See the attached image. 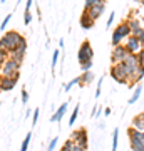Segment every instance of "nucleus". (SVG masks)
Returning a JSON list of instances; mask_svg holds the SVG:
<instances>
[{"label":"nucleus","instance_id":"obj_29","mask_svg":"<svg viewBox=\"0 0 144 151\" xmlns=\"http://www.w3.org/2000/svg\"><path fill=\"white\" fill-rule=\"evenodd\" d=\"M72 146H74V141H72V139L69 138V139H67V141L64 143V146H62V150H64V151H70V150H72Z\"/></svg>","mask_w":144,"mask_h":151},{"label":"nucleus","instance_id":"obj_8","mask_svg":"<svg viewBox=\"0 0 144 151\" xmlns=\"http://www.w3.org/2000/svg\"><path fill=\"white\" fill-rule=\"evenodd\" d=\"M70 139L74 141L75 145L82 146L84 150H87V148H89V134H87V129H85V128H80V129L72 131Z\"/></svg>","mask_w":144,"mask_h":151},{"label":"nucleus","instance_id":"obj_43","mask_svg":"<svg viewBox=\"0 0 144 151\" xmlns=\"http://www.w3.org/2000/svg\"><path fill=\"white\" fill-rule=\"evenodd\" d=\"M134 2H141V0H134Z\"/></svg>","mask_w":144,"mask_h":151},{"label":"nucleus","instance_id":"obj_22","mask_svg":"<svg viewBox=\"0 0 144 151\" xmlns=\"http://www.w3.org/2000/svg\"><path fill=\"white\" fill-rule=\"evenodd\" d=\"M77 116H79V104H75L74 111H72V114H70V119H69V126H74L75 119H77Z\"/></svg>","mask_w":144,"mask_h":151},{"label":"nucleus","instance_id":"obj_28","mask_svg":"<svg viewBox=\"0 0 144 151\" xmlns=\"http://www.w3.org/2000/svg\"><path fill=\"white\" fill-rule=\"evenodd\" d=\"M57 143H59V138H52L50 143H49V146H47V151H54L55 146H57Z\"/></svg>","mask_w":144,"mask_h":151},{"label":"nucleus","instance_id":"obj_6","mask_svg":"<svg viewBox=\"0 0 144 151\" xmlns=\"http://www.w3.org/2000/svg\"><path fill=\"white\" fill-rule=\"evenodd\" d=\"M109 74H111V77L117 82V84H128L129 82V74H128V70L124 69L123 62H119V64H112Z\"/></svg>","mask_w":144,"mask_h":151},{"label":"nucleus","instance_id":"obj_1","mask_svg":"<svg viewBox=\"0 0 144 151\" xmlns=\"http://www.w3.org/2000/svg\"><path fill=\"white\" fill-rule=\"evenodd\" d=\"M24 40H25V37H24L19 30H9V32H5L0 37V49L10 54V52H14Z\"/></svg>","mask_w":144,"mask_h":151},{"label":"nucleus","instance_id":"obj_32","mask_svg":"<svg viewBox=\"0 0 144 151\" xmlns=\"http://www.w3.org/2000/svg\"><path fill=\"white\" fill-rule=\"evenodd\" d=\"M37 121H39V108H35V111L32 113V126H34V128H35Z\"/></svg>","mask_w":144,"mask_h":151},{"label":"nucleus","instance_id":"obj_36","mask_svg":"<svg viewBox=\"0 0 144 151\" xmlns=\"http://www.w3.org/2000/svg\"><path fill=\"white\" fill-rule=\"evenodd\" d=\"M136 37L139 39V42H141V45L144 47V29H143V30H141V32L138 34V35H136Z\"/></svg>","mask_w":144,"mask_h":151},{"label":"nucleus","instance_id":"obj_17","mask_svg":"<svg viewBox=\"0 0 144 151\" xmlns=\"http://www.w3.org/2000/svg\"><path fill=\"white\" fill-rule=\"evenodd\" d=\"M128 25H129V29H131V35H138V34L143 30V25H141V22H139L138 19L128 20Z\"/></svg>","mask_w":144,"mask_h":151},{"label":"nucleus","instance_id":"obj_10","mask_svg":"<svg viewBox=\"0 0 144 151\" xmlns=\"http://www.w3.org/2000/svg\"><path fill=\"white\" fill-rule=\"evenodd\" d=\"M124 47L128 49L129 54H139V52L143 50V45H141V42H139V39L136 37V35H129V37L126 39Z\"/></svg>","mask_w":144,"mask_h":151},{"label":"nucleus","instance_id":"obj_13","mask_svg":"<svg viewBox=\"0 0 144 151\" xmlns=\"http://www.w3.org/2000/svg\"><path fill=\"white\" fill-rule=\"evenodd\" d=\"M84 10H87V14H89V17H91L92 20H97L104 14V10H106V2L97 4V5H92L91 9H84Z\"/></svg>","mask_w":144,"mask_h":151},{"label":"nucleus","instance_id":"obj_15","mask_svg":"<svg viewBox=\"0 0 144 151\" xmlns=\"http://www.w3.org/2000/svg\"><path fill=\"white\" fill-rule=\"evenodd\" d=\"M67 108H69V103H62V106H60V108L52 114L50 123H59V121H62V118H64L65 113H67Z\"/></svg>","mask_w":144,"mask_h":151},{"label":"nucleus","instance_id":"obj_37","mask_svg":"<svg viewBox=\"0 0 144 151\" xmlns=\"http://www.w3.org/2000/svg\"><path fill=\"white\" fill-rule=\"evenodd\" d=\"M70 151H87V150H84L82 146H79V145H75V143H74V146H72V150H70Z\"/></svg>","mask_w":144,"mask_h":151},{"label":"nucleus","instance_id":"obj_44","mask_svg":"<svg viewBox=\"0 0 144 151\" xmlns=\"http://www.w3.org/2000/svg\"><path fill=\"white\" fill-rule=\"evenodd\" d=\"M60 151H64V150H60Z\"/></svg>","mask_w":144,"mask_h":151},{"label":"nucleus","instance_id":"obj_5","mask_svg":"<svg viewBox=\"0 0 144 151\" xmlns=\"http://www.w3.org/2000/svg\"><path fill=\"white\" fill-rule=\"evenodd\" d=\"M20 65L17 60H14L12 57H7V60L0 67V76L5 77H14V76H20Z\"/></svg>","mask_w":144,"mask_h":151},{"label":"nucleus","instance_id":"obj_11","mask_svg":"<svg viewBox=\"0 0 144 151\" xmlns=\"http://www.w3.org/2000/svg\"><path fill=\"white\" fill-rule=\"evenodd\" d=\"M19 82V76L14 77H5V76H0V91H12Z\"/></svg>","mask_w":144,"mask_h":151},{"label":"nucleus","instance_id":"obj_45","mask_svg":"<svg viewBox=\"0 0 144 151\" xmlns=\"http://www.w3.org/2000/svg\"><path fill=\"white\" fill-rule=\"evenodd\" d=\"M0 92H2V91H0Z\"/></svg>","mask_w":144,"mask_h":151},{"label":"nucleus","instance_id":"obj_34","mask_svg":"<svg viewBox=\"0 0 144 151\" xmlns=\"http://www.w3.org/2000/svg\"><path fill=\"white\" fill-rule=\"evenodd\" d=\"M102 81H104V79H99V81H97V89H96V97H99L101 96V89H102Z\"/></svg>","mask_w":144,"mask_h":151},{"label":"nucleus","instance_id":"obj_23","mask_svg":"<svg viewBox=\"0 0 144 151\" xmlns=\"http://www.w3.org/2000/svg\"><path fill=\"white\" fill-rule=\"evenodd\" d=\"M77 84H79V76H77V77H74L72 81H69L67 84H65V86H64V91H65V92H69L70 89H72L74 86H77Z\"/></svg>","mask_w":144,"mask_h":151},{"label":"nucleus","instance_id":"obj_2","mask_svg":"<svg viewBox=\"0 0 144 151\" xmlns=\"http://www.w3.org/2000/svg\"><path fill=\"white\" fill-rule=\"evenodd\" d=\"M123 65H124V69L128 70V74H129V82L133 81V77L136 76V72L143 67V64H141L138 54H129L128 57L123 60ZM129 82H128V84H129Z\"/></svg>","mask_w":144,"mask_h":151},{"label":"nucleus","instance_id":"obj_21","mask_svg":"<svg viewBox=\"0 0 144 151\" xmlns=\"http://www.w3.org/2000/svg\"><path fill=\"white\" fill-rule=\"evenodd\" d=\"M117 141H119V129L116 128L114 133H112V148H111V151H116V148H117Z\"/></svg>","mask_w":144,"mask_h":151},{"label":"nucleus","instance_id":"obj_9","mask_svg":"<svg viewBox=\"0 0 144 151\" xmlns=\"http://www.w3.org/2000/svg\"><path fill=\"white\" fill-rule=\"evenodd\" d=\"M128 55H129L128 49L124 47L123 44H119V45H116V47L112 49V52H111V62H112V64H119V62H123Z\"/></svg>","mask_w":144,"mask_h":151},{"label":"nucleus","instance_id":"obj_42","mask_svg":"<svg viewBox=\"0 0 144 151\" xmlns=\"http://www.w3.org/2000/svg\"><path fill=\"white\" fill-rule=\"evenodd\" d=\"M141 4H143V7H144V0H141Z\"/></svg>","mask_w":144,"mask_h":151},{"label":"nucleus","instance_id":"obj_20","mask_svg":"<svg viewBox=\"0 0 144 151\" xmlns=\"http://www.w3.org/2000/svg\"><path fill=\"white\" fill-rule=\"evenodd\" d=\"M30 139H32V133H27V136H25V139L22 141L20 151H27V150H29V145H30Z\"/></svg>","mask_w":144,"mask_h":151},{"label":"nucleus","instance_id":"obj_33","mask_svg":"<svg viewBox=\"0 0 144 151\" xmlns=\"http://www.w3.org/2000/svg\"><path fill=\"white\" fill-rule=\"evenodd\" d=\"M114 17H116V12H111V14H109V19H107V22H106L107 27H112V24H114Z\"/></svg>","mask_w":144,"mask_h":151},{"label":"nucleus","instance_id":"obj_19","mask_svg":"<svg viewBox=\"0 0 144 151\" xmlns=\"http://www.w3.org/2000/svg\"><path fill=\"white\" fill-rule=\"evenodd\" d=\"M141 92H143V87H141V86H138L136 89H134L133 96L129 97V104H134V103H138V99L141 97Z\"/></svg>","mask_w":144,"mask_h":151},{"label":"nucleus","instance_id":"obj_27","mask_svg":"<svg viewBox=\"0 0 144 151\" xmlns=\"http://www.w3.org/2000/svg\"><path fill=\"white\" fill-rule=\"evenodd\" d=\"M10 19H12V14H7L5 19L2 20V24H0V30H5V29H7V24L10 22Z\"/></svg>","mask_w":144,"mask_h":151},{"label":"nucleus","instance_id":"obj_46","mask_svg":"<svg viewBox=\"0 0 144 151\" xmlns=\"http://www.w3.org/2000/svg\"><path fill=\"white\" fill-rule=\"evenodd\" d=\"M143 151H144V150H143Z\"/></svg>","mask_w":144,"mask_h":151},{"label":"nucleus","instance_id":"obj_39","mask_svg":"<svg viewBox=\"0 0 144 151\" xmlns=\"http://www.w3.org/2000/svg\"><path fill=\"white\" fill-rule=\"evenodd\" d=\"M111 113H112V109H111V108H106V109H104V114H106V116H109Z\"/></svg>","mask_w":144,"mask_h":151},{"label":"nucleus","instance_id":"obj_18","mask_svg":"<svg viewBox=\"0 0 144 151\" xmlns=\"http://www.w3.org/2000/svg\"><path fill=\"white\" fill-rule=\"evenodd\" d=\"M133 128L138 129V131H144V113L138 114V116L133 119Z\"/></svg>","mask_w":144,"mask_h":151},{"label":"nucleus","instance_id":"obj_12","mask_svg":"<svg viewBox=\"0 0 144 151\" xmlns=\"http://www.w3.org/2000/svg\"><path fill=\"white\" fill-rule=\"evenodd\" d=\"M25 52H27V40H24L14 52L9 54V57H12L14 60H17L19 64H22V62H24V57H25Z\"/></svg>","mask_w":144,"mask_h":151},{"label":"nucleus","instance_id":"obj_14","mask_svg":"<svg viewBox=\"0 0 144 151\" xmlns=\"http://www.w3.org/2000/svg\"><path fill=\"white\" fill-rule=\"evenodd\" d=\"M79 24H80V27L84 29V30H89V29L94 27L96 20H92L91 17H89V14H87V10H84L82 15H80V19H79Z\"/></svg>","mask_w":144,"mask_h":151},{"label":"nucleus","instance_id":"obj_35","mask_svg":"<svg viewBox=\"0 0 144 151\" xmlns=\"http://www.w3.org/2000/svg\"><path fill=\"white\" fill-rule=\"evenodd\" d=\"M29 103V92L25 89H22V104H27Z\"/></svg>","mask_w":144,"mask_h":151},{"label":"nucleus","instance_id":"obj_30","mask_svg":"<svg viewBox=\"0 0 144 151\" xmlns=\"http://www.w3.org/2000/svg\"><path fill=\"white\" fill-rule=\"evenodd\" d=\"M91 67H92V60H87V62H82V64H80L82 72H85V70H91Z\"/></svg>","mask_w":144,"mask_h":151},{"label":"nucleus","instance_id":"obj_3","mask_svg":"<svg viewBox=\"0 0 144 151\" xmlns=\"http://www.w3.org/2000/svg\"><path fill=\"white\" fill-rule=\"evenodd\" d=\"M129 35H131V29H129L128 22H123V24H119L117 27L114 29V32H112V39H111L112 47L119 45V44L123 42V40H126Z\"/></svg>","mask_w":144,"mask_h":151},{"label":"nucleus","instance_id":"obj_7","mask_svg":"<svg viewBox=\"0 0 144 151\" xmlns=\"http://www.w3.org/2000/svg\"><path fill=\"white\" fill-rule=\"evenodd\" d=\"M94 57V50H92V45L89 40H84L80 44L79 47V52H77V59H79V64L82 62H87V60H92Z\"/></svg>","mask_w":144,"mask_h":151},{"label":"nucleus","instance_id":"obj_4","mask_svg":"<svg viewBox=\"0 0 144 151\" xmlns=\"http://www.w3.org/2000/svg\"><path fill=\"white\" fill-rule=\"evenodd\" d=\"M128 136H129V143H131V151L144 150V131H138L134 128H129Z\"/></svg>","mask_w":144,"mask_h":151},{"label":"nucleus","instance_id":"obj_31","mask_svg":"<svg viewBox=\"0 0 144 151\" xmlns=\"http://www.w3.org/2000/svg\"><path fill=\"white\" fill-rule=\"evenodd\" d=\"M7 57H9V52H5V50L0 49V67H2V64L7 60Z\"/></svg>","mask_w":144,"mask_h":151},{"label":"nucleus","instance_id":"obj_41","mask_svg":"<svg viewBox=\"0 0 144 151\" xmlns=\"http://www.w3.org/2000/svg\"><path fill=\"white\" fill-rule=\"evenodd\" d=\"M0 2H2V4H5V2H7V0H0Z\"/></svg>","mask_w":144,"mask_h":151},{"label":"nucleus","instance_id":"obj_40","mask_svg":"<svg viewBox=\"0 0 144 151\" xmlns=\"http://www.w3.org/2000/svg\"><path fill=\"white\" fill-rule=\"evenodd\" d=\"M141 52H143V59H144V47H143V50H141Z\"/></svg>","mask_w":144,"mask_h":151},{"label":"nucleus","instance_id":"obj_24","mask_svg":"<svg viewBox=\"0 0 144 151\" xmlns=\"http://www.w3.org/2000/svg\"><path fill=\"white\" fill-rule=\"evenodd\" d=\"M32 19H34L32 12L30 10H24V24H25V25H29V24L32 22Z\"/></svg>","mask_w":144,"mask_h":151},{"label":"nucleus","instance_id":"obj_38","mask_svg":"<svg viewBox=\"0 0 144 151\" xmlns=\"http://www.w3.org/2000/svg\"><path fill=\"white\" fill-rule=\"evenodd\" d=\"M32 4H34V0H27V4H25V10H30V9H32Z\"/></svg>","mask_w":144,"mask_h":151},{"label":"nucleus","instance_id":"obj_26","mask_svg":"<svg viewBox=\"0 0 144 151\" xmlns=\"http://www.w3.org/2000/svg\"><path fill=\"white\" fill-rule=\"evenodd\" d=\"M59 55H60L59 50H54V54H52V62H50L52 69H55V65H57V62H59Z\"/></svg>","mask_w":144,"mask_h":151},{"label":"nucleus","instance_id":"obj_16","mask_svg":"<svg viewBox=\"0 0 144 151\" xmlns=\"http://www.w3.org/2000/svg\"><path fill=\"white\" fill-rule=\"evenodd\" d=\"M96 77H94V72L92 70H85V72H82V76H79V86H89L92 81H94Z\"/></svg>","mask_w":144,"mask_h":151},{"label":"nucleus","instance_id":"obj_25","mask_svg":"<svg viewBox=\"0 0 144 151\" xmlns=\"http://www.w3.org/2000/svg\"><path fill=\"white\" fill-rule=\"evenodd\" d=\"M102 2H106V0H85L84 9H91L92 5H97V4H102Z\"/></svg>","mask_w":144,"mask_h":151}]
</instances>
